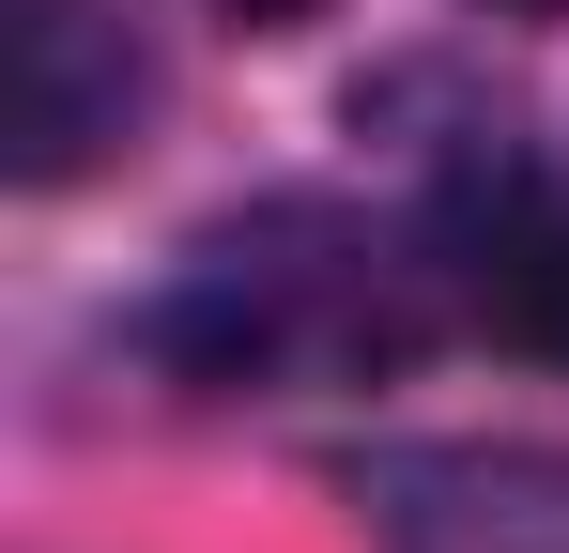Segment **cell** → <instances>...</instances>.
<instances>
[{
  "mask_svg": "<svg viewBox=\"0 0 569 553\" xmlns=\"http://www.w3.org/2000/svg\"><path fill=\"white\" fill-rule=\"evenodd\" d=\"M139 123V47L93 0H16V184H78Z\"/></svg>",
  "mask_w": 569,
  "mask_h": 553,
  "instance_id": "3957f363",
  "label": "cell"
},
{
  "mask_svg": "<svg viewBox=\"0 0 569 553\" xmlns=\"http://www.w3.org/2000/svg\"><path fill=\"white\" fill-rule=\"evenodd\" d=\"M462 292H477L492 339L569 354V200H492V215H462Z\"/></svg>",
  "mask_w": 569,
  "mask_h": 553,
  "instance_id": "277c9868",
  "label": "cell"
},
{
  "mask_svg": "<svg viewBox=\"0 0 569 553\" xmlns=\"http://www.w3.org/2000/svg\"><path fill=\"white\" fill-rule=\"evenodd\" d=\"M385 553H569V446H385L370 461Z\"/></svg>",
  "mask_w": 569,
  "mask_h": 553,
  "instance_id": "7a4b0ae2",
  "label": "cell"
},
{
  "mask_svg": "<svg viewBox=\"0 0 569 553\" xmlns=\"http://www.w3.org/2000/svg\"><path fill=\"white\" fill-rule=\"evenodd\" d=\"M216 16H231V31H292L308 0H216Z\"/></svg>",
  "mask_w": 569,
  "mask_h": 553,
  "instance_id": "5b68a950",
  "label": "cell"
},
{
  "mask_svg": "<svg viewBox=\"0 0 569 553\" xmlns=\"http://www.w3.org/2000/svg\"><path fill=\"white\" fill-rule=\"evenodd\" d=\"M416 262L385 247V231H355V215H247V231H216L186 262V292H170V354L216 369V384H292V369H385L416 354Z\"/></svg>",
  "mask_w": 569,
  "mask_h": 553,
  "instance_id": "6da1fadb",
  "label": "cell"
},
{
  "mask_svg": "<svg viewBox=\"0 0 569 553\" xmlns=\"http://www.w3.org/2000/svg\"><path fill=\"white\" fill-rule=\"evenodd\" d=\"M523 16H569V0H523Z\"/></svg>",
  "mask_w": 569,
  "mask_h": 553,
  "instance_id": "8992f818",
  "label": "cell"
}]
</instances>
